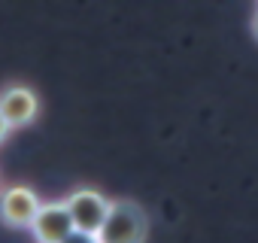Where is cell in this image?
Returning <instances> with one entry per match:
<instances>
[{
  "mask_svg": "<svg viewBox=\"0 0 258 243\" xmlns=\"http://www.w3.org/2000/svg\"><path fill=\"white\" fill-rule=\"evenodd\" d=\"M149 237L146 210L134 201H109L103 228L97 231L100 243H140Z\"/></svg>",
  "mask_w": 258,
  "mask_h": 243,
  "instance_id": "1",
  "label": "cell"
},
{
  "mask_svg": "<svg viewBox=\"0 0 258 243\" xmlns=\"http://www.w3.org/2000/svg\"><path fill=\"white\" fill-rule=\"evenodd\" d=\"M64 204L70 210L76 234L97 240V231L103 228V219L109 213V201L100 192H94V189H76V192H70L64 198Z\"/></svg>",
  "mask_w": 258,
  "mask_h": 243,
  "instance_id": "2",
  "label": "cell"
},
{
  "mask_svg": "<svg viewBox=\"0 0 258 243\" xmlns=\"http://www.w3.org/2000/svg\"><path fill=\"white\" fill-rule=\"evenodd\" d=\"M40 207H43L40 195L28 186H13L0 195V219L10 228H31Z\"/></svg>",
  "mask_w": 258,
  "mask_h": 243,
  "instance_id": "3",
  "label": "cell"
},
{
  "mask_svg": "<svg viewBox=\"0 0 258 243\" xmlns=\"http://www.w3.org/2000/svg\"><path fill=\"white\" fill-rule=\"evenodd\" d=\"M34 237L43 240V243H64L76 234L73 228V219H70V210L64 201H52V204H43L34 225H31Z\"/></svg>",
  "mask_w": 258,
  "mask_h": 243,
  "instance_id": "4",
  "label": "cell"
},
{
  "mask_svg": "<svg viewBox=\"0 0 258 243\" xmlns=\"http://www.w3.org/2000/svg\"><path fill=\"white\" fill-rule=\"evenodd\" d=\"M0 112L13 128H25L40 112V97L28 85H10L0 91Z\"/></svg>",
  "mask_w": 258,
  "mask_h": 243,
  "instance_id": "5",
  "label": "cell"
},
{
  "mask_svg": "<svg viewBox=\"0 0 258 243\" xmlns=\"http://www.w3.org/2000/svg\"><path fill=\"white\" fill-rule=\"evenodd\" d=\"M10 131H13V125H10V122L4 118V112H0V143H4V140L10 137Z\"/></svg>",
  "mask_w": 258,
  "mask_h": 243,
  "instance_id": "6",
  "label": "cell"
},
{
  "mask_svg": "<svg viewBox=\"0 0 258 243\" xmlns=\"http://www.w3.org/2000/svg\"><path fill=\"white\" fill-rule=\"evenodd\" d=\"M252 34H255V40H258V13H255V19H252Z\"/></svg>",
  "mask_w": 258,
  "mask_h": 243,
  "instance_id": "7",
  "label": "cell"
}]
</instances>
